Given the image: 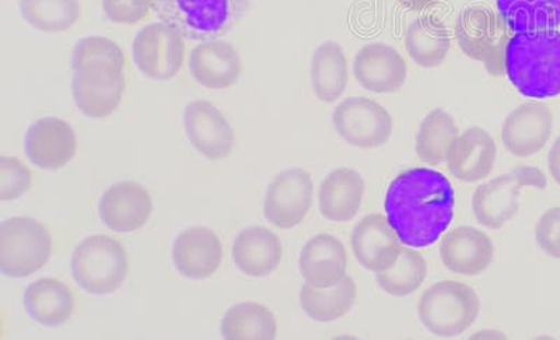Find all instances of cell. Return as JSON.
I'll return each mask as SVG.
<instances>
[{"label": "cell", "instance_id": "obj_1", "mask_svg": "<svg viewBox=\"0 0 560 340\" xmlns=\"http://www.w3.org/2000/svg\"><path fill=\"white\" fill-rule=\"evenodd\" d=\"M455 195L446 175L409 168L395 177L385 195V214L404 245L424 248L438 242L454 219Z\"/></svg>", "mask_w": 560, "mask_h": 340}, {"label": "cell", "instance_id": "obj_2", "mask_svg": "<svg viewBox=\"0 0 560 340\" xmlns=\"http://www.w3.org/2000/svg\"><path fill=\"white\" fill-rule=\"evenodd\" d=\"M504 72L520 94L552 98L560 94V32L516 33L509 39Z\"/></svg>", "mask_w": 560, "mask_h": 340}, {"label": "cell", "instance_id": "obj_3", "mask_svg": "<svg viewBox=\"0 0 560 340\" xmlns=\"http://www.w3.org/2000/svg\"><path fill=\"white\" fill-rule=\"evenodd\" d=\"M254 0H153V12L192 42L218 39L249 13Z\"/></svg>", "mask_w": 560, "mask_h": 340}, {"label": "cell", "instance_id": "obj_4", "mask_svg": "<svg viewBox=\"0 0 560 340\" xmlns=\"http://www.w3.org/2000/svg\"><path fill=\"white\" fill-rule=\"evenodd\" d=\"M481 313V300L468 284L440 282L422 294L418 304L420 323L440 338H455L468 331Z\"/></svg>", "mask_w": 560, "mask_h": 340}, {"label": "cell", "instance_id": "obj_5", "mask_svg": "<svg viewBox=\"0 0 560 340\" xmlns=\"http://www.w3.org/2000/svg\"><path fill=\"white\" fill-rule=\"evenodd\" d=\"M127 251L112 237L92 236L74 249L72 274L84 292L109 296L122 286L128 277Z\"/></svg>", "mask_w": 560, "mask_h": 340}, {"label": "cell", "instance_id": "obj_6", "mask_svg": "<svg viewBox=\"0 0 560 340\" xmlns=\"http://www.w3.org/2000/svg\"><path fill=\"white\" fill-rule=\"evenodd\" d=\"M51 254V236L38 220L12 218L0 226V271L4 277H32L48 263Z\"/></svg>", "mask_w": 560, "mask_h": 340}, {"label": "cell", "instance_id": "obj_7", "mask_svg": "<svg viewBox=\"0 0 560 340\" xmlns=\"http://www.w3.org/2000/svg\"><path fill=\"white\" fill-rule=\"evenodd\" d=\"M510 30L499 13L483 7L463 10L455 26V37L462 51L474 61L482 62L492 77H503L504 55Z\"/></svg>", "mask_w": 560, "mask_h": 340}, {"label": "cell", "instance_id": "obj_8", "mask_svg": "<svg viewBox=\"0 0 560 340\" xmlns=\"http://www.w3.org/2000/svg\"><path fill=\"white\" fill-rule=\"evenodd\" d=\"M335 131L350 146L372 150L384 146L393 134L392 114L366 97H349L335 107Z\"/></svg>", "mask_w": 560, "mask_h": 340}, {"label": "cell", "instance_id": "obj_9", "mask_svg": "<svg viewBox=\"0 0 560 340\" xmlns=\"http://www.w3.org/2000/svg\"><path fill=\"white\" fill-rule=\"evenodd\" d=\"M124 70L113 63H92L74 70L73 99L84 117L102 119L117 112L127 87Z\"/></svg>", "mask_w": 560, "mask_h": 340}, {"label": "cell", "instance_id": "obj_10", "mask_svg": "<svg viewBox=\"0 0 560 340\" xmlns=\"http://www.w3.org/2000/svg\"><path fill=\"white\" fill-rule=\"evenodd\" d=\"M133 61L144 77L167 82L177 77L185 59L183 34L167 23H153L137 34Z\"/></svg>", "mask_w": 560, "mask_h": 340}, {"label": "cell", "instance_id": "obj_11", "mask_svg": "<svg viewBox=\"0 0 560 340\" xmlns=\"http://www.w3.org/2000/svg\"><path fill=\"white\" fill-rule=\"evenodd\" d=\"M313 202L312 174L303 168H289L275 177L264 202L265 219L275 227L299 226Z\"/></svg>", "mask_w": 560, "mask_h": 340}, {"label": "cell", "instance_id": "obj_12", "mask_svg": "<svg viewBox=\"0 0 560 340\" xmlns=\"http://www.w3.org/2000/svg\"><path fill=\"white\" fill-rule=\"evenodd\" d=\"M185 133L191 146L208 160L228 159L234 148L232 125L223 113L207 99H195L184 112Z\"/></svg>", "mask_w": 560, "mask_h": 340}, {"label": "cell", "instance_id": "obj_13", "mask_svg": "<svg viewBox=\"0 0 560 340\" xmlns=\"http://www.w3.org/2000/svg\"><path fill=\"white\" fill-rule=\"evenodd\" d=\"M24 149L30 163L35 167L55 172L77 156V133L63 119L42 118L30 127Z\"/></svg>", "mask_w": 560, "mask_h": 340}, {"label": "cell", "instance_id": "obj_14", "mask_svg": "<svg viewBox=\"0 0 560 340\" xmlns=\"http://www.w3.org/2000/svg\"><path fill=\"white\" fill-rule=\"evenodd\" d=\"M553 115L544 103H527L509 114L502 127V142L520 159L534 156L551 139Z\"/></svg>", "mask_w": 560, "mask_h": 340}, {"label": "cell", "instance_id": "obj_15", "mask_svg": "<svg viewBox=\"0 0 560 340\" xmlns=\"http://www.w3.org/2000/svg\"><path fill=\"white\" fill-rule=\"evenodd\" d=\"M353 74L364 90L374 94L399 92L408 77L407 62L392 45L373 43L359 49Z\"/></svg>", "mask_w": 560, "mask_h": 340}, {"label": "cell", "instance_id": "obj_16", "mask_svg": "<svg viewBox=\"0 0 560 340\" xmlns=\"http://www.w3.org/2000/svg\"><path fill=\"white\" fill-rule=\"evenodd\" d=\"M350 244L354 257L369 272L392 268L402 251V242L383 214L374 213L354 226Z\"/></svg>", "mask_w": 560, "mask_h": 340}, {"label": "cell", "instance_id": "obj_17", "mask_svg": "<svg viewBox=\"0 0 560 340\" xmlns=\"http://www.w3.org/2000/svg\"><path fill=\"white\" fill-rule=\"evenodd\" d=\"M153 212L148 189L133 181L113 185L100 199L98 213L107 228L117 233H132L149 222Z\"/></svg>", "mask_w": 560, "mask_h": 340}, {"label": "cell", "instance_id": "obj_18", "mask_svg": "<svg viewBox=\"0 0 560 340\" xmlns=\"http://www.w3.org/2000/svg\"><path fill=\"white\" fill-rule=\"evenodd\" d=\"M497 154V143L489 132L472 127L454 139L448 148L446 164L454 178L474 184L492 173Z\"/></svg>", "mask_w": 560, "mask_h": 340}, {"label": "cell", "instance_id": "obj_19", "mask_svg": "<svg viewBox=\"0 0 560 340\" xmlns=\"http://www.w3.org/2000/svg\"><path fill=\"white\" fill-rule=\"evenodd\" d=\"M440 258L444 267L463 277H477L492 265L494 247L487 234L474 227H458L443 237Z\"/></svg>", "mask_w": 560, "mask_h": 340}, {"label": "cell", "instance_id": "obj_20", "mask_svg": "<svg viewBox=\"0 0 560 340\" xmlns=\"http://www.w3.org/2000/svg\"><path fill=\"white\" fill-rule=\"evenodd\" d=\"M222 243L212 230L192 227L175 238L173 262L185 278L205 280L212 277L222 263Z\"/></svg>", "mask_w": 560, "mask_h": 340}, {"label": "cell", "instance_id": "obj_21", "mask_svg": "<svg viewBox=\"0 0 560 340\" xmlns=\"http://www.w3.org/2000/svg\"><path fill=\"white\" fill-rule=\"evenodd\" d=\"M242 59L232 44L209 39L189 55V72L195 82L212 90L233 87L242 77Z\"/></svg>", "mask_w": 560, "mask_h": 340}, {"label": "cell", "instance_id": "obj_22", "mask_svg": "<svg viewBox=\"0 0 560 340\" xmlns=\"http://www.w3.org/2000/svg\"><path fill=\"white\" fill-rule=\"evenodd\" d=\"M299 269L310 286L332 288L347 277V249L331 234H318L300 253Z\"/></svg>", "mask_w": 560, "mask_h": 340}, {"label": "cell", "instance_id": "obj_23", "mask_svg": "<svg viewBox=\"0 0 560 340\" xmlns=\"http://www.w3.org/2000/svg\"><path fill=\"white\" fill-rule=\"evenodd\" d=\"M282 258V242L271 230L248 227L234 239L233 261L238 271L247 277H268L277 271Z\"/></svg>", "mask_w": 560, "mask_h": 340}, {"label": "cell", "instance_id": "obj_24", "mask_svg": "<svg viewBox=\"0 0 560 340\" xmlns=\"http://www.w3.org/2000/svg\"><path fill=\"white\" fill-rule=\"evenodd\" d=\"M520 184L516 175H500L477 188L472 197V212L483 227L500 230L518 213Z\"/></svg>", "mask_w": 560, "mask_h": 340}, {"label": "cell", "instance_id": "obj_25", "mask_svg": "<svg viewBox=\"0 0 560 340\" xmlns=\"http://www.w3.org/2000/svg\"><path fill=\"white\" fill-rule=\"evenodd\" d=\"M366 184L353 168L334 169L319 188V210L331 222H350L362 207Z\"/></svg>", "mask_w": 560, "mask_h": 340}, {"label": "cell", "instance_id": "obj_26", "mask_svg": "<svg viewBox=\"0 0 560 340\" xmlns=\"http://www.w3.org/2000/svg\"><path fill=\"white\" fill-rule=\"evenodd\" d=\"M23 303L28 317L47 328L61 327L74 312L73 293L61 280L52 278L30 284Z\"/></svg>", "mask_w": 560, "mask_h": 340}, {"label": "cell", "instance_id": "obj_27", "mask_svg": "<svg viewBox=\"0 0 560 340\" xmlns=\"http://www.w3.org/2000/svg\"><path fill=\"white\" fill-rule=\"evenodd\" d=\"M312 89L319 102L331 104L343 96L348 86V59L341 45L325 42L312 57Z\"/></svg>", "mask_w": 560, "mask_h": 340}, {"label": "cell", "instance_id": "obj_28", "mask_svg": "<svg viewBox=\"0 0 560 340\" xmlns=\"http://www.w3.org/2000/svg\"><path fill=\"white\" fill-rule=\"evenodd\" d=\"M405 47L415 63L424 69L440 67L447 58L452 39L440 20L420 17L413 20L405 34Z\"/></svg>", "mask_w": 560, "mask_h": 340}, {"label": "cell", "instance_id": "obj_29", "mask_svg": "<svg viewBox=\"0 0 560 340\" xmlns=\"http://www.w3.org/2000/svg\"><path fill=\"white\" fill-rule=\"evenodd\" d=\"M358 288L354 279L345 277L332 288L318 289L304 284L300 292V304L308 318L317 323L338 321L354 306Z\"/></svg>", "mask_w": 560, "mask_h": 340}, {"label": "cell", "instance_id": "obj_30", "mask_svg": "<svg viewBox=\"0 0 560 340\" xmlns=\"http://www.w3.org/2000/svg\"><path fill=\"white\" fill-rule=\"evenodd\" d=\"M498 12L516 33L548 32L560 27V0H497Z\"/></svg>", "mask_w": 560, "mask_h": 340}, {"label": "cell", "instance_id": "obj_31", "mask_svg": "<svg viewBox=\"0 0 560 340\" xmlns=\"http://www.w3.org/2000/svg\"><path fill=\"white\" fill-rule=\"evenodd\" d=\"M220 332L228 340H271L277 338L278 324L268 308L240 303L224 314Z\"/></svg>", "mask_w": 560, "mask_h": 340}, {"label": "cell", "instance_id": "obj_32", "mask_svg": "<svg viewBox=\"0 0 560 340\" xmlns=\"http://www.w3.org/2000/svg\"><path fill=\"white\" fill-rule=\"evenodd\" d=\"M458 134V127L452 115L442 108L433 109L420 124L415 152L429 166H439L446 162L448 148Z\"/></svg>", "mask_w": 560, "mask_h": 340}, {"label": "cell", "instance_id": "obj_33", "mask_svg": "<svg viewBox=\"0 0 560 340\" xmlns=\"http://www.w3.org/2000/svg\"><path fill=\"white\" fill-rule=\"evenodd\" d=\"M20 16L43 33H62L78 23L82 8L79 0H20Z\"/></svg>", "mask_w": 560, "mask_h": 340}, {"label": "cell", "instance_id": "obj_34", "mask_svg": "<svg viewBox=\"0 0 560 340\" xmlns=\"http://www.w3.org/2000/svg\"><path fill=\"white\" fill-rule=\"evenodd\" d=\"M428 265L415 248H402L397 261L387 271L376 273L378 286L394 297H407L422 286Z\"/></svg>", "mask_w": 560, "mask_h": 340}, {"label": "cell", "instance_id": "obj_35", "mask_svg": "<svg viewBox=\"0 0 560 340\" xmlns=\"http://www.w3.org/2000/svg\"><path fill=\"white\" fill-rule=\"evenodd\" d=\"M92 63H113L125 69L127 59L117 43L104 37H86L74 45L72 69L78 70Z\"/></svg>", "mask_w": 560, "mask_h": 340}, {"label": "cell", "instance_id": "obj_36", "mask_svg": "<svg viewBox=\"0 0 560 340\" xmlns=\"http://www.w3.org/2000/svg\"><path fill=\"white\" fill-rule=\"evenodd\" d=\"M33 174L14 157H0V201H16L32 188Z\"/></svg>", "mask_w": 560, "mask_h": 340}, {"label": "cell", "instance_id": "obj_37", "mask_svg": "<svg viewBox=\"0 0 560 340\" xmlns=\"http://www.w3.org/2000/svg\"><path fill=\"white\" fill-rule=\"evenodd\" d=\"M153 0H103L105 16L115 24H137L149 16Z\"/></svg>", "mask_w": 560, "mask_h": 340}, {"label": "cell", "instance_id": "obj_38", "mask_svg": "<svg viewBox=\"0 0 560 340\" xmlns=\"http://www.w3.org/2000/svg\"><path fill=\"white\" fill-rule=\"evenodd\" d=\"M535 242L549 257L560 259V208L549 209L538 220Z\"/></svg>", "mask_w": 560, "mask_h": 340}, {"label": "cell", "instance_id": "obj_39", "mask_svg": "<svg viewBox=\"0 0 560 340\" xmlns=\"http://www.w3.org/2000/svg\"><path fill=\"white\" fill-rule=\"evenodd\" d=\"M513 174L516 175L523 187L547 188V178H545L541 169L537 167H517L514 169Z\"/></svg>", "mask_w": 560, "mask_h": 340}, {"label": "cell", "instance_id": "obj_40", "mask_svg": "<svg viewBox=\"0 0 560 340\" xmlns=\"http://www.w3.org/2000/svg\"><path fill=\"white\" fill-rule=\"evenodd\" d=\"M548 167L555 183L560 185V137L557 139V142L552 144L551 150H549Z\"/></svg>", "mask_w": 560, "mask_h": 340}, {"label": "cell", "instance_id": "obj_41", "mask_svg": "<svg viewBox=\"0 0 560 340\" xmlns=\"http://www.w3.org/2000/svg\"><path fill=\"white\" fill-rule=\"evenodd\" d=\"M399 3H402L404 7L409 9H427L429 7H433L436 4L439 0H398Z\"/></svg>", "mask_w": 560, "mask_h": 340}, {"label": "cell", "instance_id": "obj_42", "mask_svg": "<svg viewBox=\"0 0 560 340\" xmlns=\"http://www.w3.org/2000/svg\"><path fill=\"white\" fill-rule=\"evenodd\" d=\"M483 338H487V339H506V337H504V335L502 333H499V332H489V331H483V332H479L477 335H474L472 339H483Z\"/></svg>", "mask_w": 560, "mask_h": 340}]
</instances>
